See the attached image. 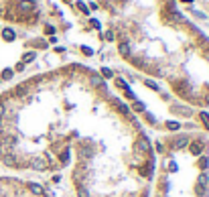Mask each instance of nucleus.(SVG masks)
Segmentation results:
<instances>
[{
  "instance_id": "nucleus-1",
  "label": "nucleus",
  "mask_w": 209,
  "mask_h": 197,
  "mask_svg": "<svg viewBox=\"0 0 209 197\" xmlns=\"http://www.w3.org/2000/svg\"><path fill=\"white\" fill-rule=\"evenodd\" d=\"M29 167L31 169H37V171H43V169H47V163H43L41 158H31V161H29Z\"/></svg>"
},
{
  "instance_id": "nucleus-7",
  "label": "nucleus",
  "mask_w": 209,
  "mask_h": 197,
  "mask_svg": "<svg viewBox=\"0 0 209 197\" xmlns=\"http://www.w3.org/2000/svg\"><path fill=\"white\" fill-rule=\"evenodd\" d=\"M173 110H177V114H181V116H191V110L183 108V106H173Z\"/></svg>"
},
{
  "instance_id": "nucleus-15",
  "label": "nucleus",
  "mask_w": 209,
  "mask_h": 197,
  "mask_svg": "<svg viewBox=\"0 0 209 197\" xmlns=\"http://www.w3.org/2000/svg\"><path fill=\"white\" fill-rule=\"evenodd\" d=\"M144 84H146V85H148V88H150V89H154V92H158V85H156V84H154V81H150V79H146Z\"/></svg>"
},
{
  "instance_id": "nucleus-21",
  "label": "nucleus",
  "mask_w": 209,
  "mask_h": 197,
  "mask_svg": "<svg viewBox=\"0 0 209 197\" xmlns=\"http://www.w3.org/2000/svg\"><path fill=\"white\" fill-rule=\"evenodd\" d=\"M23 59H24V63H27V61H33V59H35V53H27Z\"/></svg>"
},
{
  "instance_id": "nucleus-5",
  "label": "nucleus",
  "mask_w": 209,
  "mask_h": 197,
  "mask_svg": "<svg viewBox=\"0 0 209 197\" xmlns=\"http://www.w3.org/2000/svg\"><path fill=\"white\" fill-rule=\"evenodd\" d=\"M189 150H191L193 154H201V150H203V144H201V142H193V144L189 146Z\"/></svg>"
},
{
  "instance_id": "nucleus-4",
  "label": "nucleus",
  "mask_w": 209,
  "mask_h": 197,
  "mask_svg": "<svg viewBox=\"0 0 209 197\" xmlns=\"http://www.w3.org/2000/svg\"><path fill=\"white\" fill-rule=\"evenodd\" d=\"M118 49H120V55H122V57H130V45H128V43H124V41H122Z\"/></svg>"
},
{
  "instance_id": "nucleus-16",
  "label": "nucleus",
  "mask_w": 209,
  "mask_h": 197,
  "mask_svg": "<svg viewBox=\"0 0 209 197\" xmlns=\"http://www.w3.org/2000/svg\"><path fill=\"white\" fill-rule=\"evenodd\" d=\"M102 75H104V77H112L114 73H112V69H108V67H104V69H102Z\"/></svg>"
},
{
  "instance_id": "nucleus-11",
  "label": "nucleus",
  "mask_w": 209,
  "mask_h": 197,
  "mask_svg": "<svg viewBox=\"0 0 209 197\" xmlns=\"http://www.w3.org/2000/svg\"><path fill=\"white\" fill-rule=\"evenodd\" d=\"M201 122H203L205 128L209 130V114H207V112H201Z\"/></svg>"
},
{
  "instance_id": "nucleus-17",
  "label": "nucleus",
  "mask_w": 209,
  "mask_h": 197,
  "mask_svg": "<svg viewBox=\"0 0 209 197\" xmlns=\"http://www.w3.org/2000/svg\"><path fill=\"white\" fill-rule=\"evenodd\" d=\"M207 181H209V179H207V173H201V175H199V183L207 185Z\"/></svg>"
},
{
  "instance_id": "nucleus-9",
  "label": "nucleus",
  "mask_w": 209,
  "mask_h": 197,
  "mask_svg": "<svg viewBox=\"0 0 209 197\" xmlns=\"http://www.w3.org/2000/svg\"><path fill=\"white\" fill-rule=\"evenodd\" d=\"M205 187H207V185H203V183H197V185H195V193H197L199 197H203V195H205Z\"/></svg>"
},
{
  "instance_id": "nucleus-3",
  "label": "nucleus",
  "mask_w": 209,
  "mask_h": 197,
  "mask_svg": "<svg viewBox=\"0 0 209 197\" xmlns=\"http://www.w3.org/2000/svg\"><path fill=\"white\" fill-rule=\"evenodd\" d=\"M27 189H29L33 195H43V187L37 185V183H27Z\"/></svg>"
},
{
  "instance_id": "nucleus-12",
  "label": "nucleus",
  "mask_w": 209,
  "mask_h": 197,
  "mask_svg": "<svg viewBox=\"0 0 209 197\" xmlns=\"http://www.w3.org/2000/svg\"><path fill=\"white\" fill-rule=\"evenodd\" d=\"M166 128H169V130H173V132H175V130H179L181 126H179V122H166Z\"/></svg>"
},
{
  "instance_id": "nucleus-10",
  "label": "nucleus",
  "mask_w": 209,
  "mask_h": 197,
  "mask_svg": "<svg viewBox=\"0 0 209 197\" xmlns=\"http://www.w3.org/2000/svg\"><path fill=\"white\" fill-rule=\"evenodd\" d=\"M112 106H116V108L120 110L122 114H126V112H128V108H126V106H124L122 102H118V100H112Z\"/></svg>"
},
{
  "instance_id": "nucleus-8",
  "label": "nucleus",
  "mask_w": 209,
  "mask_h": 197,
  "mask_svg": "<svg viewBox=\"0 0 209 197\" xmlns=\"http://www.w3.org/2000/svg\"><path fill=\"white\" fill-rule=\"evenodd\" d=\"M2 37H4L6 41H14V31L12 29H4L2 31Z\"/></svg>"
},
{
  "instance_id": "nucleus-20",
  "label": "nucleus",
  "mask_w": 209,
  "mask_h": 197,
  "mask_svg": "<svg viewBox=\"0 0 209 197\" xmlns=\"http://www.w3.org/2000/svg\"><path fill=\"white\" fill-rule=\"evenodd\" d=\"M92 84L93 85H102V79L97 77V75H92Z\"/></svg>"
},
{
  "instance_id": "nucleus-23",
  "label": "nucleus",
  "mask_w": 209,
  "mask_h": 197,
  "mask_svg": "<svg viewBox=\"0 0 209 197\" xmlns=\"http://www.w3.org/2000/svg\"><path fill=\"white\" fill-rule=\"evenodd\" d=\"M104 37H106V39H108V41H112V39H114V33H112V31H108V33H106V35H104Z\"/></svg>"
},
{
  "instance_id": "nucleus-25",
  "label": "nucleus",
  "mask_w": 209,
  "mask_h": 197,
  "mask_svg": "<svg viewBox=\"0 0 209 197\" xmlns=\"http://www.w3.org/2000/svg\"><path fill=\"white\" fill-rule=\"evenodd\" d=\"M183 2H189V4H191V2H193V0H183Z\"/></svg>"
},
{
  "instance_id": "nucleus-24",
  "label": "nucleus",
  "mask_w": 209,
  "mask_h": 197,
  "mask_svg": "<svg viewBox=\"0 0 209 197\" xmlns=\"http://www.w3.org/2000/svg\"><path fill=\"white\" fill-rule=\"evenodd\" d=\"M81 51H83V53H85V55H92V53H93V51L89 49V47H81Z\"/></svg>"
},
{
  "instance_id": "nucleus-13",
  "label": "nucleus",
  "mask_w": 209,
  "mask_h": 197,
  "mask_svg": "<svg viewBox=\"0 0 209 197\" xmlns=\"http://www.w3.org/2000/svg\"><path fill=\"white\" fill-rule=\"evenodd\" d=\"M69 161V148H65V150H61V163H67Z\"/></svg>"
},
{
  "instance_id": "nucleus-18",
  "label": "nucleus",
  "mask_w": 209,
  "mask_h": 197,
  "mask_svg": "<svg viewBox=\"0 0 209 197\" xmlns=\"http://www.w3.org/2000/svg\"><path fill=\"white\" fill-rule=\"evenodd\" d=\"M77 8H79V10H81L83 14H88V6L83 4V2H77Z\"/></svg>"
},
{
  "instance_id": "nucleus-22",
  "label": "nucleus",
  "mask_w": 209,
  "mask_h": 197,
  "mask_svg": "<svg viewBox=\"0 0 209 197\" xmlns=\"http://www.w3.org/2000/svg\"><path fill=\"white\" fill-rule=\"evenodd\" d=\"M134 110H136V112H142V110H144V104L136 102V104H134Z\"/></svg>"
},
{
  "instance_id": "nucleus-6",
  "label": "nucleus",
  "mask_w": 209,
  "mask_h": 197,
  "mask_svg": "<svg viewBox=\"0 0 209 197\" xmlns=\"http://www.w3.org/2000/svg\"><path fill=\"white\" fill-rule=\"evenodd\" d=\"M187 142H189V138H187V136H179V138H177V140H175V142H173V144H175L177 148H183V146H185Z\"/></svg>"
},
{
  "instance_id": "nucleus-14",
  "label": "nucleus",
  "mask_w": 209,
  "mask_h": 197,
  "mask_svg": "<svg viewBox=\"0 0 209 197\" xmlns=\"http://www.w3.org/2000/svg\"><path fill=\"white\" fill-rule=\"evenodd\" d=\"M207 165H209V158H207V157H201V158H199V167H201V169H207Z\"/></svg>"
},
{
  "instance_id": "nucleus-2",
  "label": "nucleus",
  "mask_w": 209,
  "mask_h": 197,
  "mask_svg": "<svg viewBox=\"0 0 209 197\" xmlns=\"http://www.w3.org/2000/svg\"><path fill=\"white\" fill-rule=\"evenodd\" d=\"M138 148H140L142 153L148 154V153H150V142H148L144 136H140V138H138Z\"/></svg>"
},
{
  "instance_id": "nucleus-19",
  "label": "nucleus",
  "mask_w": 209,
  "mask_h": 197,
  "mask_svg": "<svg viewBox=\"0 0 209 197\" xmlns=\"http://www.w3.org/2000/svg\"><path fill=\"white\" fill-rule=\"evenodd\" d=\"M8 77H12V71H10V69H4V71H2V79H8Z\"/></svg>"
}]
</instances>
